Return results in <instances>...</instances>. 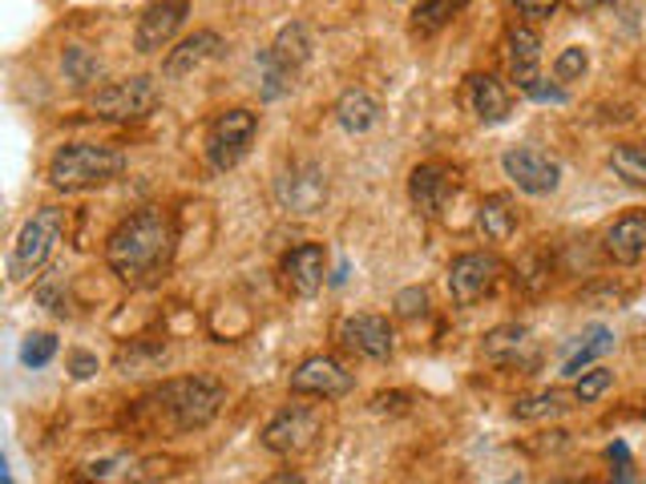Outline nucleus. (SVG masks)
I'll use <instances>...</instances> for the list:
<instances>
[{"mask_svg":"<svg viewBox=\"0 0 646 484\" xmlns=\"http://www.w3.org/2000/svg\"><path fill=\"white\" fill-rule=\"evenodd\" d=\"M175 255L178 230L170 211H162V206L134 211L130 218L113 226L110 238H105V267L125 286H134V291L158 286L170 274V267H175Z\"/></svg>","mask_w":646,"mask_h":484,"instance_id":"nucleus-1","label":"nucleus"},{"mask_svg":"<svg viewBox=\"0 0 646 484\" xmlns=\"http://www.w3.org/2000/svg\"><path fill=\"white\" fill-rule=\"evenodd\" d=\"M226 387L214 375H178L158 384L130 408V424L142 436L158 432H202L219 416Z\"/></svg>","mask_w":646,"mask_h":484,"instance_id":"nucleus-2","label":"nucleus"},{"mask_svg":"<svg viewBox=\"0 0 646 484\" xmlns=\"http://www.w3.org/2000/svg\"><path fill=\"white\" fill-rule=\"evenodd\" d=\"M122 175H125V154L118 146H110V142H69L49 161V182L62 194L101 190Z\"/></svg>","mask_w":646,"mask_h":484,"instance_id":"nucleus-3","label":"nucleus"},{"mask_svg":"<svg viewBox=\"0 0 646 484\" xmlns=\"http://www.w3.org/2000/svg\"><path fill=\"white\" fill-rule=\"evenodd\" d=\"M311 57V37L303 21H291V25L279 29V37L259 53V93L263 101H279L283 93H291L299 69L308 65Z\"/></svg>","mask_w":646,"mask_h":484,"instance_id":"nucleus-4","label":"nucleus"},{"mask_svg":"<svg viewBox=\"0 0 646 484\" xmlns=\"http://www.w3.org/2000/svg\"><path fill=\"white\" fill-rule=\"evenodd\" d=\"M62 235H65L62 206H41V211H33V218L21 226V235H16L13 250H9V279L13 283H29L33 274L45 271L57 243H62Z\"/></svg>","mask_w":646,"mask_h":484,"instance_id":"nucleus-5","label":"nucleus"},{"mask_svg":"<svg viewBox=\"0 0 646 484\" xmlns=\"http://www.w3.org/2000/svg\"><path fill=\"white\" fill-rule=\"evenodd\" d=\"M182 460L175 457H137V452H113V457L86 460L77 469L81 484H158L175 476Z\"/></svg>","mask_w":646,"mask_h":484,"instance_id":"nucleus-6","label":"nucleus"},{"mask_svg":"<svg viewBox=\"0 0 646 484\" xmlns=\"http://www.w3.org/2000/svg\"><path fill=\"white\" fill-rule=\"evenodd\" d=\"M323 412L311 404H287L263 424V448L275 457H303L308 448L320 444Z\"/></svg>","mask_w":646,"mask_h":484,"instance_id":"nucleus-7","label":"nucleus"},{"mask_svg":"<svg viewBox=\"0 0 646 484\" xmlns=\"http://www.w3.org/2000/svg\"><path fill=\"white\" fill-rule=\"evenodd\" d=\"M154 105H158V86L146 74L110 81V86H101L93 93V101H89V110L98 113V117H105V122H142Z\"/></svg>","mask_w":646,"mask_h":484,"instance_id":"nucleus-8","label":"nucleus"},{"mask_svg":"<svg viewBox=\"0 0 646 484\" xmlns=\"http://www.w3.org/2000/svg\"><path fill=\"white\" fill-rule=\"evenodd\" d=\"M255 134H259V113L223 110L207 130V161L214 170H235L238 161L247 158Z\"/></svg>","mask_w":646,"mask_h":484,"instance_id":"nucleus-9","label":"nucleus"},{"mask_svg":"<svg viewBox=\"0 0 646 484\" xmlns=\"http://www.w3.org/2000/svg\"><path fill=\"white\" fill-rule=\"evenodd\" d=\"M336 339L344 351L360 356V360H376V363L392 360V351H397V331H392V323H388L385 315H372V311L344 315V319L336 323Z\"/></svg>","mask_w":646,"mask_h":484,"instance_id":"nucleus-10","label":"nucleus"},{"mask_svg":"<svg viewBox=\"0 0 646 484\" xmlns=\"http://www.w3.org/2000/svg\"><path fill=\"white\" fill-rule=\"evenodd\" d=\"M501 170H505V178H510L513 187L522 190V194H534V199H542V194H554V190L561 187V166L554 154H546V149L537 146H513L501 154Z\"/></svg>","mask_w":646,"mask_h":484,"instance_id":"nucleus-11","label":"nucleus"},{"mask_svg":"<svg viewBox=\"0 0 646 484\" xmlns=\"http://www.w3.org/2000/svg\"><path fill=\"white\" fill-rule=\"evenodd\" d=\"M409 194L424 218H441L460 194V170L448 161H421L409 178Z\"/></svg>","mask_w":646,"mask_h":484,"instance_id":"nucleus-12","label":"nucleus"},{"mask_svg":"<svg viewBox=\"0 0 646 484\" xmlns=\"http://www.w3.org/2000/svg\"><path fill=\"white\" fill-rule=\"evenodd\" d=\"M275 202L287 214H315L327 202V175L315 161H296L291 170L275 178Z\"/></svg>","mask_w":646,"mask_h":484,"instance_id":"nucleus-13","label":"nucleus"},{"mask_svg":"<svg viewBox=\"0 0 646 484\" xmlns=\"http://www.w3.org/2000/svg\"><path fill=\"white\" fill-rule=\"evenodd\" d=\"M501 274V262L498 255H489V250H465L457 259L448 262V295L457 307H472L477 299H484L493 291Z\"/></svg>","mask_w":646,"mask_h":484,"instance_id":"nucleus-14","label":"nucleus"},{"mask_svg":"<svg viewBox=\"0 0 646 484\" xmlns=\"http://www.w3.org/2000/svg\"><path fill=\"white\" fill-rule=\"evenodd\" d=\"M352 387H356L352 372L339 360H332V356H308V360L291 372V392H296V396L339 399V396H348Z\"/></svg>","mask_w":646,"mask_h":484,"instance_id":"nucleus-15","label":"nucleus"},{"mask_svg":"<svg viewBox=\"0 0 646 484\" xmlns=\"http://www.w3.org/2000/svg\"><path fill=\"white\" fill-rule=\"evenodd\" d=\"M190 13V0H149L142 16H137V29H134V49L137 53H158L166 49L175 33L182 29Z\"/></svg>","mask_w":646,"mask_h":484,"instance_id":"nucleus-16","label":"nucleus"},{"mask_svg":"<svg viewBox=\"0 0 646 484\" xmlns=\"http://www.w3.org/2000/svg\"><path fill=\"white\" fill-rule=\"evenodd\" d=\"M279 274H283V286L291 295L311 299L323 286V279H327V247L323 243H299L296 250L283 255Z\"/></svg>","mask_w":646,"mask_h":484,"instance_id":"nucleus-17","label":"nucleus"},{"mask_svg":"<svg viewBox=\"0 0 646 484\" xmlns=\"http://www.w3.org/2000/svg\"><path fill=\"white\" fill-rule=\"evenodd\" d=\"M505 65L522 93H530L542 81V37L530 25L505 29Z\"/></svg>","mask_w":646,"mask_h":484,"instance_id":"nucleus-18","label":"nucleus"},{"mask_svg":"<svg viewBox=\"0 0 646 484\" xmlns=\"http://www.w3.org/2000/svg\"><path fill=\"white\" fill-rule=\"evenodd\" d=\"M465 105H469V113L477 122L498 125L510 117L513 98H510V89L501 86L493 74H469L465 77Z\"/></svg>","mask_w":646,"mask_h":484,"instance_id":"nucleus-19","label":"nucleus"},{"mask_svg":"<svg viewBox=\"0 0 646 484\" xmlns=\"http://www.w3.org/2000/svg\"><path fill=\"white\" fill-rule=\"evenodd\" d=\"M602 250H606L619 267L643 262L646 259V211H631V214H622V218H614L606 238H602Z\"/></svg>","mask_w":646,"mask_h":484,"instance_id":"nucleus-20","label":"nucleus"},{"mask_svg":"<svg viewBox=\"0 0 646 484\" xmlns=\"http://www.w3.org/2000/svg\"><path fill=\"white\" fill-rule=\"evenodd\" d=\"M223 53V37L214 33V29H199V33H190L187 41H178V49L166 53V65H162V74L178 81V77H190L194 69H202L207 61H214Z\"/></svg>","mask_w":646,"mask_h":484,"instance_id":"nucleus-21","label":"nucleus"},{"mask_svg":"<svg viewBox=\"0 0 646 484\" xmlns=\"http://www.w3.org/2000/svg\"><path fill=\"white\" fill-rule=\"evenodd\" d=\"M477 230H481L489 243H510L517 235V211H513L510 194H489V199L477 206Z\"/></svg>","mask_w":646,"mask_h":484,"instance_id":"nucleus-22","label":"nucleus"},{"mask_svg":"<svg viewBox=\"0 0 646 484\" xmlns=\"http://www.w3.org/2000/svg\"><path fill=\"white\" fill-rule=\"evenodd\" d=\"M336 122L344 134H368V130L380 122V101H376L368 89H348V93L336 101Z\"/></svg>","mask_w":646,"mask_h":484,"instance_id":"nucleus-23","label":"nucleus"},{"mask_svg":"<svg viewBox=\"0 0 646 484\" xmlns=\"http://www.w3.org/2000/svg\"><path fill=\"white\" fill-rule=\"evenodd\" d=\"M162 363H166V344H162V339H130V344H122L118 356H113V368L122 375L162 372Z\"/></svg>","mask_w":646,"mask_h":484,"instance_id":"nucleus-24","label":"nucleus"},{"mask_svg":"<svg viewBox=\"0 0 646 484\" xmlns=\"http://www.w3.org/2000/svg\"><path fill=\"white\" fill-rule=\"evenodd\" d=\"M573 396L558 392V387H549V392H537V396H522L513 404V420H525V424H542V420H558L566 412L573 408L570 404Z\"/></svg>","mask_w":646,"mask_h":484,"instance_id":"nucleus-25","label":"nucleus"},{"mask_svg":"<svg viewBox=\"0 0 646 484\" xmlns=\"http://www.w3.org/2000/svg\"><path fill=\"white\" fill-rule=\"evenodd\" d=\"M530 344V331H525L522 323H501V327H493L489 336L481 339V356L493 363H510L517 360V351Z\"/></svg>","mask_w":646,"mask_h":484,"instance_id":"nucleus-26","label":"nucleus"},{"mask_svg":"<svg viewBox=\"0 0 646 484\" xmlns=\"http://www.w3.org/2000/svg\"><path fill=\"white\" fill-rule=\"evenodd\" d=\"M610 170L626 187L646 190V142H622V146L610 149Z\"/></svg>","mask_w":646,"mask_h":484,"instance_id":"nucleus-27","label":"nucleus"},{"mask_svg":"<svg viewBox=\"0 0 646 484\" xmlns=\"http://www.w3.org/2000/svg\"><path fill=\"white\" fill-rule=\"evenodd\" d=\"M610 348H614V336H610L606 327H590L586 344H578V351H573L570 360H566V368H561V372H566V375H582L586 368H590L598 356H606Z\"/></svg>","mask_w":646,"mask_h":484,"instance_id":"nucleus-28","label":"nucleus"},{"mask_svg":"<svg viewBox=\"0 0 646 484\" xmlns=\"http://www.w3.org/2000/svg\"><path fill=\"white\" fill-rule=\"evenodd\" d=\"M453 16H457V9H453L448 0H421V4L412 9V29H416L421 37H433V33H441L445 25H453Z\"/></svg>","mask_w":646,"mask_h":484,"instance_id":"nucleus-29","label":"nucleus"},{"mask_svg":"<svg viewBox=\"0 0 646 484\" xmlns=\"http://www.w3.org/2000/svg\"><path fill=\"white\" fill-rule=\"evenodd\" d=\"M62 69H65V77H69L74 86H93V81H101V61L89 49H81V45L65 49Z\"/></svg>","mask_w":646,"mask_h":484,"instance_id":"nucleus-30","label":"nucleus"},{"mask_svg":"<svg viewBox=\"0 0 646 484\" xmlns=\"http://www.w3.org/2000/svg\"><path fill=\"white\" fill-rule=\"evenodd\" d=\"M586 69H590V53H586L582 45H570V49H561L558 61H554V81H561V86L582 81Z\"/></svg>","mask_w":646,"mask_h":484,"instance_id":"nucleus-31","label":"nucleus"},{"mask_svg":"<svg viewBox=\"0 0 646 484\" xmlns=\"http://www.w3.org/2000/svg\"><path fill=\"white\" fill-rule=\"evenodd\" d=\"M53 356H57V336H49V331H33L21 344V363L25 368H45Z\"/></svg>","mask_w":646,"mask_h":484,"instance_id":"nucleus-32","label":"nucleus"},{"mask_svg":"<svg viewBox=\"0 0 646 484\" xmlns=\"http://www.w3.org/2000/svg\"><path fill=\"white\" fill-rule=\"evenodd\" d=\"M610 384H614V372H606V368H590V372L578 375L573 399H578V404H594L598 396H606Z\"/></svg>","mask_w":646,"mask_h":484,"instance_id":"nucleus-33","label":"nucleus"},{"mask_svg":"<svg viewBox=\"0 0 646 484\" xmlns=\"http://www.w3.org/2000/svg\"><path fill=\"white\" fill-rule=\"evenodd\" d=\"M513 9H517L525 21H549V16L561 9V0H513Z\"/></svg>","mask_w":646,"mask_h":484,"instance_id":"nucleus-34","label":"nucleus"},{"mask_svg":"<svg viewBox=\"0 0 646 484\" xmlns=\"http://www.w3.org/2000/svg\"><path fill=\"white\" fill-rule=\"evenodd\" d=\"M101 372V363H98V356L93 351H69V375L74 380H93V375Z\"/></svg>","mask_w":646,"mask_h":484,"instance_id":"nucleus-35","label":"nucleus"},{"mask_svg":"<svg viewBox=\"0 0 646 484\" xmlns=\"http://www.w3.org/2000/svg\"><path fill=\"white\" fill-rule=\"evenodd\" d=\"M428 307V295H424V286H409V291H400L397 295V315H424Z\"/></svg>","mask_w":646,"mask_h":484,"instance_id":"nucleus-36","label":"nucleus"},{"mask_svg":"<svg viewBox=\"0 0 646 484\" xmlns=\"http://www.w3.org/2000/svg\"><path fill=\"white\" fill-rule=\"evenodd\" d=\"M525 98H534V101H549V105H561V101H566V89H561V81H546V77H542V81H537V86L530 89Z\"/></svg>","mask_w":646,"mask_h":484,"instance_id":"nucleus-37","label":"nucleus"},{"mask_svg":"<svg viewBox=\"0 0 646 484\" xmlns=\"http://www.w3.org/2000/svg\"><path fill=\"white\" fill-rule=\"evenodd\" d=\"M372 408L376 412H404V408H409V396H404V392H388V396H376L372 399Z\"/></svg>","mask_w":646,"mask_h":484,"instance_id":"nucleus-38","label":"nucleus"},{"mask_svg":"<svg viewBox=\"0 0 646 484\" xmlns=\"http://www.w3.org/2000/svg\"><path fill=\"white\" fill-rule=\"evenodd\" d=\"M267 484H308V481H303L299 472L287 469V472H279V476H271V481H267Z\"/></svg>","mask_w":646,"mask_h":484,"instance_id":"nucleus-39","label":"nucleus"},{"mask_svg":"<svg viewBox=\"0 0 646 484\" xmlns=\"http://www.w3.org/2000/svg\"><path fill=\"white\" fill-rule=\"evenodd\" d=\"M448 4H453V9H457V13H460V9H465V4H469V0H448Z\"/></svg>","mask_w":646,"mask_h":484,"instance_id":"nucleus-40","label":"nucleus"},{"mask_svg":"<svg viewBox=\"0 0 646 484\" xmlns=\"http://www.w3.org/2000/svg\"><path fill=\"white\" fill-rule=\"evenodd\" d=\"M505 484H522V481H517V476H513V481H505Z\"/></svg>","mask_w":646,"mask_h":484,"instance_id":"nucleus-41","label":"nucleus"}]
</instances>
